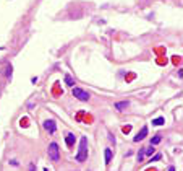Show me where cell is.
<instances>
[{
  "instance_id": "obj_2",
  "label": "cell",
  "mask_w": 183,
  "mask_h": 171,
  "mask_svg": "<svg viewBox=\"0 0 183 171\" xmlns=\"http://www.w3.org/2000/svg\"><path fill=\"white\" fill-rule=\"evenodd\" d=\"M47 153H49V158L52 160V161H58V158H60V152H58V143H57V142L49 143Z\"/></svg>"
},
{
  "instance_id": "obj_7",
  "label": "cell",
  "mask_w": 183,
  "mask_h": 171,
  "mask_svg": "<svg viewBox=\"0 0 183 171\" xmlns=\"http://www.w3.org/2000/svg\"><path fill=\"white\" fill-rule=\"evenodd\" d=\"M128 105H130L128 101H120V103H117V105H115V108H117L118 111H123V109L128 108Z\"/></svg>"
},
{
  "instance_id": "obj_6",
  "label": "cell",
  "mask_w": 183,
  "mask_h": 171,
  "mask_svg": "<svg viewBox=\"0 0 183 171\" xmlns=\"http://www.w3.org/2000/svg\"><path fill=\"white\" fill-rule=\"evenodd\" d=\"M65 140H66V145H68L70 148H71V147L75 145V135H73V134H66Z\"/></svg>"
},
{
  "instance_id": "obj_9",
  "label": "cell",
  "mask_w": 183,
  "mask_h": 171,
  "mask_svg": "<svg viewBox=\"0 0 183 171\" xmlns=\"http://www.w3.org/2000/svg\"><path fill=\"white\" fill-rule=\"evenodd\" d=\"M164 122H165V119H164V117H157V119H154V121H152V125H164Z\"/></svg>"
},
{
  "instance_id": "obj_8",
  "label": "cell",
  "mask_w": 183,
  "mask_h": 171,
  "mask_svg": "<svg viewBox=\"0 0 183 171\" xmlns=\"http://www.w3.org/2000/svg\"><path fill=\"white\" fill-rule=\"evenodd\" d=\"M104 155H106V163L109 165V163H110V160H112V150H110V148H106Z\"/></svg>"
},
{
  "instance_id": "obj_10",
  "label": "cell",
  "mask_w": 183,
  "mask_h": 171,
  "mask_svg": "<svg viewBox=\"0 0 183 171\" xmlns=\"http://www.w3.org/2000/svg\"><path fill=\"white\" fill-rule=\"evenodd\" d=\"M160 140H162V137H160V135H156V137L152 138V140H151V143H152V145H157V143L160 142Z\"/></svg>"
},
{
  "instance_id": "obj_3",
  "label": "cell",
  "mask_w": 183,
  "mask_h": 171,
  "mask_svg": "<svg viewBox=\"0 0 183 171\" xmlns=\"http://www.w3.org/2000/svg\"><path fill=\"white\" fill-rule=\"evenodd\" d=\"M73 96L78 98L80 101H88L89 100V93L84 91V90H81V88H73Z\"/></svg>"
},
{
  "instance_id": "obj_12",
  "label": "cell",
  "mask_w": 183,
  "mask_h": 171,
  "mask_svg": "<svg viewBox=\"0 0 183 171\" xmlns=\"http://www.w3.org/2000/svg\"><path fill=\"white\" fill-rule=\"evenodd\" d=\"M65 82H66L68 85H73V78H71L70 75H66V77H65Z\"/></svg>"
},
{
  "instance_id": "obj_4",
  "label": "cell",
  "mask_w": 183,
  "mask_h": 171,
  "mask_svg": "<svg viewBox=\"0 0 183 171\" xmlns=\"http://www.w3.org/2000/svg\"><path fill=\"white\" fill-rule=\"evenodd\" d=\"M44 129L49 134H53L57 130V125H55V122H53L52 119H47V121H44Z\"/></svg>"
},
{
  "instance_id": "obj_16",
  "label": "cell",
  "mask_w": 183,
  "mask_h": 171,
  "mask_svg": "<svg viewBox=\"0 0 183 171\" xmlns=\"http://www.w3.org/2000/svg\"><path fill=\"white\" fill-rule=\"evenodd\" d=\"M169 171H175V168H173V166H170V168H169Z\"/></svg>"
},
{
  "instance_id": "obj_13",
  "label": "cell",
  "mask_w": 183,
  "mask_h": 171,
  "mask_svg": "<svg viewBox=\"0 0 183 171\" xmlns=\"http://www.w3.org/2000/svg\"><path fill=\"white\" fill-rule=\"evenodd\" d=\"M152 152H154V145H152V147H149L147 150H144V153H146V155H152Z\"/></svg>"
},
{
  "instance_id": "obj_14",
  "label": "cell",
  "mask_w": 183,
  "mask_h": 171,
  "mask_svg": "<svg viewBox=\"0 0 183 171\" xmlns=\"http://www.w3.org/2000/svg\"><path fill=\"white\" fill-rule=\"evenodd\" d=\"M7 75L12 77V65H8V69H7Z\"/></svg>"
},
{
  "instance_id": "obj_11",
  "label": "cell",
  "mask_w": 183,
  "mask_h": 171,
  "mask_svg": "<svg viewBox=\"0 0 183 171\" xmlns=\"http://www.w3.org/2000/svg\"><path fill=\"white\" fill-rule=\"evenodd\" d=\"M143 158H144V150H139V153H138V161H143Z\"/></svg>"
},
{
  "instance_id": "obj_5",
  "label": "cell",
  "mask_w": 183,
  "mask_h": 171,
  "mask_svg": "<svg viewBox=\"0 0 183 171\" xmlns=\"http://www.w3.org/2000/svg\"><path fill=\"white\" fill-rule=\"evenodd\" d=\"M146 135H147V127H143V129H141V132H139V134H136L133 140H134V142H141V140H143L144 137H146Z\"/></svg>"
},
{
  "instance_id": "obj_15",
  "label": "cell",
  "mask_w": 183,
  "mask_h": 171,
  "mask_svg": "<svg viewBox=\"0 0 183 171\" xmlns=\"http://www.w3.org/2000/svg\"><path fill=\"white\" fill-rule=\"evenodd\" d=\"M29 171H36L34 170V165H29Z\"/></svg>"
},
{
  "instance_id": "obj_1",
  "label": "cell",
  "mask_w": 183,
  "mask_h": 171,
  "mask_svg": "<svg viewBox=\"0 0 183 171\" xmlns=\"http://www.w3.org/2000/svg\"><path fill=\"white\" fill-rule=\"evenodd\" d=\"M88 158V137L83 135L81 140H80V147H78V153H76V160L80 163L86 161Z\"/></svg>"
}]
</instances>
